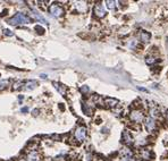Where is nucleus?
Returning <instances> with one entry per match:
<instances>
[{"label": "nucleus", "instance_id": "12", "mask_svg": "<svg viewBox=\"0 0 168 161\" xmlns=\"http://www.w3.org/2000/svg\"><path fill=\"white\" fill-rule=\"evenodd\" d=\"M54 86L56 87V90L61 95H66V93H67V89H66L65 85H63V84H60V83H58V82H54Z\"/></svg>", "mask_w": 168, "mask_h": 161}, {"label": "nucleus", "instance_id": "9", "mask_svg": "<svg viewBox=\"0 0 168 161\" xmlns=\"http://www.w3.org/2000/svg\"><path fill=\"white\" fill-rule=\"evenodd\" d=\"M94 14H95V16L99 17V18L104 17V15H106L104 7H103L102 5H97V6L94 7Z\"/></svg>", "mask_w": 168, "mask_h": 161}, {"label": "nucleus", "instance_id": "3", "mask_svg": "<svg viewBox=\"0 0 168 161\" xmlns=\"http://www.w3.org/2000/svg\"><path fill=\"white\" fill-rule=\"evenodd\" d=\"M74 136L76 139V141L78 142H83L86 137V128L84 126H78L76 129H75Z\"/></svg>", "mask_w": 168, "mask_h": 161}, {"label": "nucleus", "instance_id": "6", "mask_svg": "<svg viewBox=\"0 0 168 161\" xmlns=\"http://www.w3.org/2000/svg\"><path fill=\"white\" fill-rule=\"evenodd\" d=\"M41 160V157H40V153L35 150V151H30L25 158V161H40Z\"/></svg>", "mask_w": 168, "mask_h": 161}, {"label": "nucleus", "instance_id": "2", "mask_svg": "<svg viewBox=\"0 0 168 161\" xmlns=\"http://www.w3.org/2000/svg\"><path fill=\"white\" fill-rule=\"evenodd\" d=\"M49 13L55 17H61L64 15V8L57 4H54L49 7Z\"/></svg>", "mask_w": 168, "mask_h": 161}, {"label": "nucleus", "instance_id": "11", "mask_svg": "<svg viewBox=\"0 0 168 161\" xmlns=\"http://www.w3.org/2000/svg\"><path fill=\"white\" fill-rule=\"evenodd\" d=\"M144 124H145V128H147L148 132H151V131L155 129L156 123H155V119H153L152 117H148V118L145 119V123Z\"/></svg>", "mask_w": 168, "mask_h": 161}, {"label": "nucleus", "instance_id": "14", "mask_svg": "<svg viewBox=\"0 0 168 161\" xmlns=\"http://www.w3.org/2000/svg\"><path fill=\"white\" fill-rule=\"evenodd\" d=\"M150 38H151L150 33L145 32V31H142V32H140V39H141V41H142V42H149Z\"/></svg>", "mask_w": 168, "mask_h": 161}, {"label": "nucleus", "instance_id": "16", "mask_svg": "<svg viewBox=\"0 0 168 161\" xmlns=\"http://www.w3.org/2000/svg\"><path fill=\"white\" fill-rule=\"evenodd\" d=\"M10 85V81L9 79H0V91L7 89Z\"/></svg>", "mask_w": 168, "mask_h": 161}, {"label": "nucleus", "instance_id": "20", "mask_svg": "<svg viewBox=\"0 0 168 161\" xmlns=\"http://www.w3.org/2000/svg\"><path fill=\"white\" fill-rule=\"evenodd\" d=\"M34 30L37 31L39 34H43L46 31H44V29L42 27V26H40V25H35V27H34Z\"/></svg>", "mask_w": 168, "mask_h": 161}, {"label": "nucleus", "instance_id": "8", "mask_svg": "<svg viewBox=\"0 0 168 161\" xmlns=\"http://www.w3.org/2000/svg\"><path fill=\"white\" fill-rule=\"evenodd\" d=\"M74 7L75 9L77 10V13H85L88 10V5L84 1H77V2H75Z\"/></svg>", "mask_w": 168, "mask_h": 161}, {"label": "nucleus", "instance_id": "5", "mask_svg": "<svg viewBox=\"0 0 168 161\" xmlns=\"http://www.w3.org/2000/svg\"><path fill=\"white\" fill-rule=\"evenodd\" d=\"M39 85V83H37V81H34V79H30L28 82H24V84H23V90H26V91H32V90H34L35 87H37Z\"/></svg>", "mask_w": 168, "mask_h": 161}, {"label": "nucleus", "instance_id": "13", "mask_svg": "<svg viewBox=\"0 0 168 161\" xmlns=\"http://www.w3.org/2000/svg\"><path fill=\"white\" fill-rule=\"evenodd\" d=\"M31 13H32V15H33V17L37 19V20H39V22H42V23H48V20L39 11H37L35 9H32L31 10Z\"/></svg>", "mask_w": 168, "mask_h": 161}, {"label": "nucleus", "instance_id": "30", "mask_svg": "<svg viewBox=\"0 0 168 161\" xmlns=\"http://www.w3.org/2000/svg\"><path fill=\"white\" fill-rule=\"evenodd\" d=\"M167 117H168V112H167Z\"/></svg>", "mask_w": 168, "mask_h": 161}, {"label": "nucleus", "instance_id": "27", "mask_svg": "<svg viewBox=\"0 0 168 161\" xmlns=\"http://www.w3.org/2000/svg\"><path fill=\"white\" fill-rule=\"evenodd\" d=\"M41 78H47V75H44V74H41Z\"/></svg>", "mask_w": 168, "mask_h": 161}, {"label": "nucleus", "instance_id": "29", "mask_svg": "<svg viewBox=\"0 0 168 161\" xmlns=\"http://www.w3.org/2000/svg\"><path fill=\"white\" fill-rule=\"evenodd\" d=\"M167 47H168V39H167Z\"/></svg>", "mask_w": 168, "mask_h": 161}, {"label": "nucleus", "instance_id": "21", "mask_svg": "<svg viewBox=\"0 0 168 161\" xmlns=\"http://www.w3.org/2000/svg\"><path fill=\"white\" fill-rule=\"evenodd\" d=\"M4 34L5 35H7V37H13L14 35V33L10 31V30H8V29H5L4 30Z\"/></svg>", "mask_w": 168, "mask_h": 161}, {"label": "nucleus", "instance_id": "10", "mask_svg": "<svg viewBox=\"0 0 168 161\" xmlns=\"http://www.w3.org/2000/svg\"><path fill=\"white\" fill-rule=\"evenodd\" d=\"M123 141H124L125 144H127V145H131L132 143L134 142L131 133L128 132V131H124V132H123Z\"/></svg>", "mask_w": 168, "mask_h": 161}, {"label": "nucleus", "instance_id": "15", "mask_svg": "<svg viewBox=\"0 0 168 161\" xmlns=\"http://www.w3.org/2000/svg\"><path fill=\"white\" fill-rule=\"evenodd\" d=\"M104 103L107 104L108 107H116V105L118 104V100L112 99V98H107V99L104 100Z\"/></svg>", "mask_w": 168, "mask_h": 161}, {"label": "nucleus", "instance_id": "4", "mask_svg": "<svg viewBox=\"0 0 168 161\" xmlns=\"http://www.w3.org/2000/svg\"><path fill=\"white\" fill-rule=\"evenodd\" d=\"M130 117H131V119L134 122V123H142V120H143V114L139 111V110H133L130 115Z\"/></svg>", "mask_w": 168, "mask_h": 161}, {"label": "nucleus", "instance_id": "18", "mask_svg": "<svg viewBox=\"0 0 168 161\" xmlns=\"http://www.w3.org/2000/svg\"><path fill=\"white\" fill-rule=\"evenodd\" d=\"M23 84H24V82H22V81H19V82H16L14 85H13V90H19V89H22L23 87Z\"/></svg>", "mask_w": 168, "mask_h": 161}, {"label": "nucleus", "instance_id": "19", "mask_svg": "<svg viewBox=\"0 0 168 161\" xmlns=\"http://www.w3.org/2000/svg\"><path fill=\"white\" fill-rule=\"evenodd\" d=\"M136 44H138V41L135 40V39H132V40H130V42H128V48L130 49H134V48L136 47Z\"/></svg>", "mask_w": 168, "mask_h": 161}, {"label": "nucleus", "instance_id": "28", "mask_svg": "<svg viewBox=\"0 0 168 161\" xmlns=\"http://www.w3.org/2000/svg\"><path fill=\"white\" fill-rule=\"evenodd\" d=\"M19 161H25V159H22V160H19Z\"/></svg>", "mask_w": 168, "mask_h": 161}, {"label": "nucleus", "instance_id": "7", "mask_svg": "<svg viewBox=\"0 0 168 161\" xmlns=\"http://www.w3.org/2000/svg\"><path fill=\"white\" fill-rule=\"evenodd\" d=\"M121 161H132V158H133V153L130 149H123L121 151Z\"/></svg>", "mask_w": 168, "mask_h": 161}, {"label": "nucleus", "instance_id": "23", "mask_svg": "<svg viewBox=\"0 0 168 161\" xmlns=\"http://www.w3.org/2000/svg\"><path fill=\"white\" fill-rule=\"evenodd\" d=\"M81 92H82V93H88V92H89V87L86 85L82 86V87H81Z\"/></svg>", "mask_w": 168, "mask_h": 161}, {"label": "nucleus", "instance_id": "1", "mask_svg": "<svg viewBox=\"0 0 168 161\" xmlns=\"http://www.w3.org/2000/svg\"><path fill=\"white\" fill-rule=\"evenodd\" d=\"M31 22H32V19L23 13H16L11 18L8 19V23L13 26H17V25H22V24H28Z\"/></svg>", "mask_w": 168, "mask_h": 161}, {"label": "nucleus", "instance_id": "25", "mask_svg": "<svg viewBox=\"0 0 168 161\" xmlns=\"http://www.w3.org/2000/svg\"><path fill=\"white\" fill-rule=\"evenodd\" d=\"M26 111H28V107H24V108H22V112H26Z\"/></svg>", "mask_w": 168, "mask_h": 161}, {"label": "nucleus", "instance_id": "22", "mask_svg": "<svg viewBox=\"0 0 168 161\" xmlns=\"http://www.w3.org/2000/svg\"><path fill=\"white\" fill-rule=\"evenodd\" d=\"M147 64H149V65H152L153 63H155V58H152V57H148L147 58Z\"/></svg>", "mask_w": 168, "mask_h": 161}, {"label": "nucleus", "instance_id": "24", "mask_svg": "<svg viewBox=\"0 0 168 161\" xmlns=\"http://www.w3.org/2000/svg\"><path fill=\"white\" fill-rule=\"evenodd\" d=\"M150 114H151L152 117H153V116H157V115H158V110H157V109H151V110H150Z\"/></svg>", "mask_w": 168, "mask_h": 161}, {"label": "nucleus", "instance_id": "26", "mask_svg": "<svg viewBox=\"0 0 168 161\" xmlns=\"http://www.w3.org/2000/svg\"><path fill=\"white\" fill-rule=\"evenodd\" d=\"M37 112H39V110H33V116H37Z\"/></svg>", "mask_w": 168, "mask_h": 161}, {"label": "nucleus", "instance_id": "17", "mask_svg": "<svg viewBox=\"0 0 168 161\" xmlns=\"http://www.w3.org/2000/svg\"><path fill=\"white\" fill-rule=\"evenodd\" d=\"M106 4H107V8H108V9H114V8L116 7V1L108 0V1H106Z\"/></svg>", "mask_w": 168, "mask_h": 161}]
</instances>
